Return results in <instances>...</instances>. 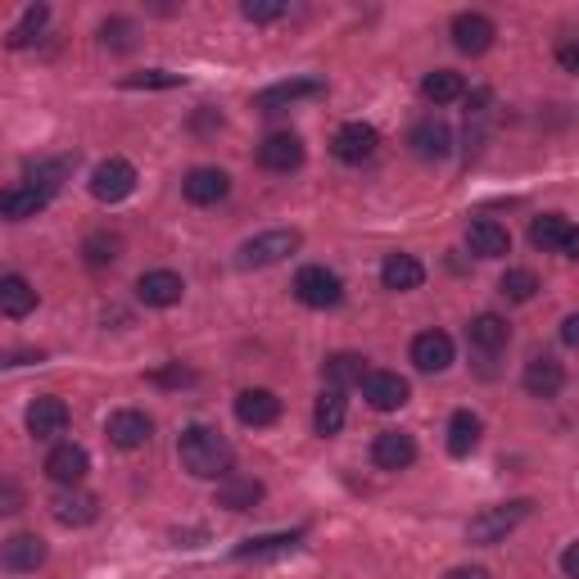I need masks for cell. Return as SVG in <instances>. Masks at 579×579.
I'll list each match as a JSON object with an SVG mask.
<instances>
[{
	"mask_svg": "<svg viewBox=\"0 0 579 579\" xmlns=\"http://www.w3.org/2000/svg\"><path fill=\"white\" fill-rule=\"evenodd\" d=\"M51 512H55V520L60 525H91L95 516H101V503H95L91 494H82V489H64V494H55V503H51Z\"/></svg>",
	"mask_w": 579,
	"mask_h": 579,
	"instance_id": "cell-26",
	"label": "cell"
},
{
	"mask_svg": "<svg viewBox=\"0 0 579 579\" xmlns=\"http://www.w3.org/2000/svg\"><path fill=\"white\" fill-rule=\"evenodd\" d=\"M45 204L41 190H32V186H10V190H0V218L6 222H23V218H36Z\"/></svg>",
	"mask_w": 579,
	"mask_h": 579,
	"instance_id": "cell-28",
	"label": "cell"
},
{
	"mask_svg": "<svg viewBox=\"0 0 579 579\" xmlns=\"http://www.w3.org/2000/svg\"><path fill=\"white\" fill-rule=\"evenodd\" d=\"M561 570H566V579H575V575H579V548H575V544L561 552Z\"/></svg>",
	"mask_w": 579,
	"mask_h": 579,
	"instance_id": "cell-46",
	"label": "cell"
},
{
	"mask_svg": "<svg viewBox=\"0 0 579 579\" xmlns=\"http://www.w3.org/2000/svg\"><path fill=\"white\" fill-rule=\"evenodd\" d=\"M498 290L512 299V304H529L539 295V276L529 272V267H512V272H503V281H498Z\"/></svg>",
	"mask_w": 579,
	"mask_h": 579,
	"instance_id": "cell-38",
	"label": "cell"
},
{
	"mask_svg": "<svg viewBox=\"0 0 579 579\" xmlns=\"http://www.w3.org/2000/svg\"><path fill=\"white\" fill-rule=\"evenodd\" d=\"M466 245H471V254H480V259H503V254H512V235H507L503 222L480 218V222H471V231H466Z\"/></svg>",
	"mask_w": 579,
	"mask_h": 579,
	"instance_id": "cell-24",
	"label": "cell"
},
{
	"mask_svg": "<svg viewBox=\"0 0 579 579\" xmlns=\"http://www.w3.org/2000/svg\"><path fill=\"white\" fill-rule=\"evenodd\" d=\"M408 145H412V155H417V159H425V164H440V159H449V155H453V131H449L440 118H421V123L412 127Z\"/></svg>",
	"mask_w": 579,
	"mask_h": 579,
	"instance_id": "cell-15",
	"label": "cell"
},
{
	"mask_svg": "<svg viewBox=\"0 0 579 579\" xmlns=\"http://www.w3.org/2000/svg\"><path fill=\"white\" fill-rule=\"evenodd\" d=\"M480 434H485V425H480V417L475 412H453L449 417V453L453 457H466V453H475V444H480Z\"/></svg>",
	"mask_w": 579,
	"mask_h": 579,
	"instance_id": "cell-34",
	"label": "cell"
},
{
	"mask_svg": "<svg viewBox=\"0 0 579 579\" xmlns=\"http://www.w3.org/2000/svg\"><path fill=\"white\" fill-rule=\"evenodd\" d=\"M317 95H326V82H317V77H295V82L267 86L254 105H259L263 114H281L285 105H295V101H317Z\"/></svg>",
	"mask_w": 579,
	"mask_h": 579,
	"instance_id": "cell-17",
	"label": "cell"
},
{
	"mask_svg": "<svg viewBox=\"0 0 579 579\" xmlns=\"http://www.w3.org/2000/svg\"><path fill=\"white\" fill-rule=\"evenodd\" d=\"M295 299L308 304V308H335V304L345 299V281L335 276V272H326L322 263H308L295 276Z\"/></svg>",
	"mask_w": 579,
	"mask_h": 579,
	"instance_id": "cell-4",
	"label": "cell"
},
{
	"mask_svg": "<svg viewBox=\"0 0 579 579\" xmlns=\"http://www.w3.org/2000/svg\"><path fill=\"white\" fill-rule=\"evenodd\" d=\"M561 345H570V349L579 345V317H575V313L561 322Z\"/></svg>",
	"mask_w": 579,
	"mask_h": 579,
	"instance_id": "cell-45",
	"label": "cell"
},
{
	"mask_svg": "<svg viewBox=\"0 0 579 579\" xmlns=\"http://www.w3.org/2000/svg\"><path fill=\"white\" fill-rule=\"evenodd\" d=\"M371 462L380 471H403V466L417 462V440L408 430H380L376 444H371Z\"/></svg>",
	"mask_w": 579,
	"mask_h": 579,
	"instance_id": "cell-13",
	"label": "cell"
},
{
	"mask_svg": "<svg viewBox=\"0 0 579 579\" xmlns=\"http://www.w3.org/2000/svg\"><path fill=\"white\" fill-rule=\"evenodd\" d=\"M181 276L177 272H168V267H159V272H145L140 281H136V299L145 304V308H172V304H181Z\"/></svg>",
	"mask_w": 579,
	"mask_h": 579,
	"instance_id": "cell-18",
	"label": "cell"
},
{
	"mask_svg": "<svg viewBox=\"0 0 579 579\" xmlns=\"http://www.w3.org/2000/svg\"><path fill=\"white\" fill-rule=\"evenodd\" d=\"M181 196H186L190 204H200V209L222 204V200L231 196V177H227L222 168H190L186 181H181Z\"/></svg>",
	"mask_w": 579,
	"mask_h": 579,
	"instance_id": "cell-9",
	"label": "cell"
},
{
	"mask_svg": "<svg viewBox=\"0 0 579 579\" xmlns=\"http://www.w3.org/2000/svg\"><path fill=\"white\" fill-rule=\"evenodd\" d=\"M105 434H109V444H114V449L131 453V449H145V444H150L155 421L145 417V412H136V408H123V412H114V417H109Z\"/></svg>",
	"mask_w": 579,
	"mask_h": 579,
	"instance_id": "cell-11",
	"label": "cell"
},
{
	"mask_svg": "<svg viewBox=\"0 0 579 579\" xmlns=\"http://www.w3.org/2000/svg\"><path fill=\"white\" fill-rule=\"evenodd\" d=\"M529 245L544 250V254L557 250V254L575 259V254H579V231L570 227V218H561V213H544V218L529 222Z\"/></svg>",
	"mask_w": 579,
	"mask_h": 579,
	"instance_id": "cell-6",
	"label": "cell"
},
{
	"mask_svg": "<svg viewBox=\"0 0 579 579\" xmlns=\"http://www.w3.org/2000/svg\"><path fill=\"white\" fill-rule=\"evenodd\" d=\"M150 380H155V385H190V380H196V371H186L181 362H172V367H164V371H155Z\"/></svg>",
	"mask_w": 579,
	"mask_h": 579,
	"instance_id": "cell-43",
	"label": "cell"
},
{
	"mask_svg": "<svg viewBox=\"0 0 579 579\" xmlns=\"http://www.w3.org/2000/svg\"><path fill=\"white\" fill-rule=\"evenodd\" d=\"M412 362H417V371H449L453 367V340L444 330H421L412 340Z\"/></svg>",
	"mask_w": 579,
	"mask_h": 579,
	"instance_id": "cell-23",
	"label": "cell"
},
{
	"mask_svg": "<svg viewBox=\"0 0 579 579\" xmlns=\"http://www.w3.org/2000/svg\"><path fill=\"white\" fill-rule=\"evenodd\" d=\"M263 503V485L254 475H227V485L218 489V507L227 512H250Z\"/></svg>",
	"mask_w": 579,
	"mask_h": 579,
	"instance_id": "cell-30",
	"label": "cell"
},
{
	"mask_svg": "<svg viewBox=\"0 0 579 579\" xmlns=\"http://www.w3.org/2000/svg\"><path fill=\"white\" fill-rule=\"evenodd\" d=\"M36 308V290L28 285V276L10 272V276H0V313L6 317H28Z\"/></svg>",
	"mask_w": 579,
	"mask_h": 579,
	"instance_id": "cell-32",
	"label": "cell"
},
{
	"mask_svg": "<svg viewBox=\"0 0 579 579\" xmlns=\"http://www.w3.org/2000/svg\"><path fill=\"white\" fill-rule=\"evenodd\" d=\"M380 281H385V290H417L421 281H425V267H421V259H412V254H390L380 263Z\"/></svg>",
	"mask_w": 579,
	"mask_h": 579,
	"instance_id": "cell-29",
	"label": "cell"
},
{
	"mask_svg": "<svg viewBox=\"0 0 579 579\" xmlns=\"http://www.w3.org/2000/svg\"><path fill=\"white\" fill-rule=\"evenodd\" d=\"M23 362H41V349H19V354H0V367H23Z\"/></svg>",
	"mask_w": 579,
	"mask_h": 579,
	"instance_id": "cell-44",
	"label": "cell"
},
{
	"mask_svg": "<svg viewBox=\"0 0 579 579\" xmlns=\"http://www.w3.org/2000/svg\"><path fill=\"white\" fill-rule=\"evenodd\" d=\"M326 385L330 390H345V385H362V376H367V358L362 354H335V358H326Z\"/></svg>",
	"mask_w": 579,
	"mask_h": 579,
	"instance_id": "cell-35",
	"label": "cell"
},
{
	"mask_svg": "<svg viewBox=\"0 0 579 579\" xmlns=\"http://www.w3.org/2000/svg\"><path fill=\"white\" fill-rule=\"evenodd\" d=\"M69 403L64 399H55V394H45V399H36L32 408H28V434L32 440H60V434L69 430Z\"/></svg>",
	"mask_w": 579,
	"mask_h": 579,
	"instance_id": "cell-14",
	"label": "cell"
},
{
	"mask_svg": "<svg viewBox=\"0 0 579 579\" xmlns=\"http://www.w3.org/2000/svg\"><path fill=\"white\" fill-rule=\"evenodd\" d=\"M494 36H498V28L485 14H457L453 19V45L462 55H485L494 45Z\"/></svg>",
	"mask_w": 579,
	"mask_h": 579,
	"instance_id": "cell-19",
	"label": "cell"
},
{
	"mask_svg": "<svg viewBox=\"0 0 579 579\" xmlns=\"http://www.w3.org/2000/svg\"><path fill=\"white\" fill-rule=\"evenodd\" d=\"M45 23H51V6H28L23 19H19L14 32H10V51H28L32 41H41Z\"/></svg>",
	"mask_w": 579,
	"mask_h": 579,
	"instance_id": "cell-36",
	"label": "cell"
},
{
	"mask_svg": "<svg viewBox=\"0 0 579 579\" xmlns=\"http://www.w3.org/2000/svg\"><path fill=\"white\" fill-rule=\"evenodd\" d=\"M466 340H471L475 354L494 358V354H503V349L512 345V326H507L498 313H480V317L466 326Z\"/></svg>",
	"mask_w": 579,
	"mask_h": 579,
	"instance_id": "cell-20",
	"label": "cell"
},
{
	"mask_svg": "<svg viewBox=\"0 0 579 579\" xmlns=\"http://www.w3.org/2000/svg\"><path fill=\"white\" fill-rule=\"evenodd\" d=\"M408 380L399 376V371H367L362 376V399L376 408V412H394V408H403L408 403Z\"/></svg>",
	"mask_w": 579,
	"mask_h": 579,
	"instance_id": "cell-10",
	"label": "cell"
},
{
	"mask_svg": "<svg viewBox=\"0 0 579 579\" xmlns=\"http://www.w3.org/2000/svg\"><path fill=\"white\" fill-rule=\"evenodd\" d=\"M276 417H281V399L272 390H240L235 394V421L240 425L263 430V425H276Z\"/></svg>",
	"mask_w": 579,
	"mask_h": 579,
	"instance_id": "cell-21",
	"label": "cell"
},
{
	"mask_svg": "<svg viewBox=\"0 0 579 579\" xmlns=\"http://www.w3.org/2000/svg\"><path fill=\"white\" fill-rule=\"evenodd\" d=\"M449 579H489V570L485 566H457Z\"/></svg>",
	"mask_w": 579,
	"mask_h": 579,
	"instance_id": "cell-48",
	"label": "cell"
},
{
	"mask_svg": "<svg viewBox=\"0 0 579 579\" xmlns=\"http://www.w3.org/2000/svg\"><path fill=\"white\" fill-rule=\"evenodd\" d=\"M45 557H51V548L36 535H10L0 544V570H10V575H32L36 566H45Z\"/></svg>",
	"mask_w": 579,
	"mask_h": 579,
	"instance_id": "cell-8",
	"label": "cell"
},
{
	"mask_svg": "<svg viewBox=\"0 0 579 579\" xmlns=\"http://www.w3.org/2000/svg\"><path fill=\"white\" fill-rule=\"evenodd\" d=\"M136 190V168L127 159H105V164H95L91 172V196L101 200V204H118L127 200Z\"/></svg>",
	"mask_w": 579,
	"mask_h": 579,
	"instance_id": "cell-5",
	"label": "cell"
},
{
	"mask_svg": "<svg viewBox=\"0 0 579 579\" xmlns=\"http://www.w3.org/2000/svg\"><path fill=\"white\" fill-rule=\"evenodd\" d=\"M177 457L181 466L196 475V480H218V475H231V444H227V434L213 430V425H190L181 430V440H177Z\"/></svg>",
	"mask_w": 579,
	"mask_h": 579,
	"instance_id": "cell-1",
	"label": "cell"
},
{
	"mask_svg": "<svg viewBox=\"0 0 579 579\" xmlns=\"http://www.w3.org/2000/svg\"><path fill=\"white\" fill-rule=\"evenodd\" d=\"M14 512H23V489L14 480H0V516H14Z\"/></svg>",
	"mask_w": 579,
	"mask_h": 579,
	"instance_id": "cell-42",
	"label": "cell"
},
{
	"mask_svg": "<svg viewBox=\"0 0 579 579\" xmlns=\"http://www.w3.org/2000/svg\"><path fill=\"white\" fill-rule=\"evenodd\" d=\"M118 254H123V240L109 235V231H95V235L82 240V259L91 267H109V263H118Z\"/></svg>",
	"mask_w": 579,
	"mask_h": 579,
	"instance_id": "cell-37",
	"label": "cell"
},
{
	"mask_svg": "<svg viewBox=\"0 0 579 579\" xmlns=\"http://www.w3.org/2000/svg\"><path fill=\"white\" fill-rule=\"evenodd\" d=\"M285 0H245L240 6V14H245L250 23H276V19H285Z\"/></svg>",
	"mask_w": 579,
	"mask_h": 579,
	"instance_id": "cell-40",
	"label": "cell"
},
{
	"mask_svg": "<svg viewBox=\"0 0 579 579\" xmlns=\"http://www.w3.org/2000/svg\"><path fill=\"white\" fill-rule=\"evenodd\" d=\"M525 390L535 394V399H557L566 390V367L557 358H529L525 362Z\"/></svg>",
	"mask_w": 579,
	"mask_h": 579,
	"instance_id": "cell-22",
	"label": "cell"
},
{
	"mask_svg": "<svg viewBox=\"0 0 579 579\" xmlns=\"http://www.w3.org/2000/svg\"><path fill=\"white\" fill-rule=\"evenodd\" d=\"M86 471H91V457H86L82 444H55L51 457H45V475H51L55 485H64V489H77L86 480Z\"/></svg>",
	"mask_w": 579,
	"mask_h": 579,
	"instance_id": "cell-12",
	"label": "cell"
},
{
	"mask_svg": "<svg viewBox=\"0 0 579 579\" xmlns=\"http://www.w3.org/2000/svg\"><path fill=\"white\" fill-rule=\"evenodd\" d=\"M330 150H335V159H340V164H367L380 150V136H376L371 123H345L340 131H335Z\"/></svg>",
	"mask_w": 579,
	"mask_h": 579,
	"instance_id": "cell-7",
	"label": "cell"
},
{
	"mask_svg": "<svg viewBox=\"0 0 579 579\" xmlns=\"http://www.w3.org/2000/svg\"><path fill=\"white\" fill-rule=\"evenodd\" d=\"M69 172H73V164L69 159H32L28 168H23V186H32V190H41V196L45 200H51L55 196V190L69 181Z\"/></svg>",
	"mask_w": 579,
	"mask_h": 579,
	"instance_id": "cell-27",
	"label": "cell"
},
{
	"mask_svg": "<svg viewBox=\"0 0 579 579\" xmlns=\"http://www.w3.org/2000/svg\"><path fill=\"white\" fill-rule=\"evenodd\" d=\"M123 86H131V91H145V86H181V77H177V73H164V69H150V73L123 77Z\"/></svg>",
	"mask_w": 579,
	"mask_h": 579,
	"instance_id": "cell-41",
	"label": "cell"
},
{
	"mask_svg": "<svg viewBox=\"0 0 579 579\" xmlns=\"http://www.w3.org/2000/svg\"><path fill=\"white\" fill-rule=\"evenodd\" d=\"M295 250H299V231L295 227H276V231H263V235L245 240L240 254H235V263L240 267H272V263L290 259Z\"/></svg>",
	"mask_w": 579,
	"mask_h": 579,
	"instance_id": "cell-3",
	"label": "cell"
},
{
	"mask_svg": "<svg viewBox=\"0 0 579 579\" xmlns=\"http://www.w3.org/2000/svg\"><path fill=\"white\" fill-rule=\"evenodd\" d=\"M345 417H349L345 390H322V399H317V408H313V430L322 434V440H330V434L345 430Z\"/></svg>",
	"mask_w": 579,
	"mask_h": 579,
	"instance_id": "cell-33",
	"label": "cell"
},
{
	"mask_svg": "<svg viewBox=\"0 0 579 579\" xmlns=\"http://www.w3.org/2000/svg\"><path fill=\"white\" fill-rule=\"evenodd\" d=\"M421 95L430 105H453V101H462V95H466V77L453 73V69H434V73L421 77Z\"/></svg>",
	"mask_w": 579,
	"mask_h": 579,
	"instance_id": "cell-31",
	"label": "cell"
},
{
	"mask_svg": "<svg viewBox=\"0 0 579 579\" xmlns=\"http://www.w3.org/2000/svg\"><path fill=\"white\" fill-rule=\"evenodd\" d=\"M304 539V529H290V535H259V539H245L235 548V561H267V557H281V552H295Z\"/></svg>",
	"mask_w": 579,
	"mask_h": 579,
	"instance_id": "cell-25",
	"label": "cell"
},
{
	"mask_svg": "<svg viewBox=\"0 0 579 579\" xmlns=\"http://www.w3.org/2000/svg\"><path fill=\"white\" fill-rule=\"evenodd\" d=\"M101 41L109 45V51H131V45H136V23L131 19H109L101 28Z\"/></svg>",
	"mask_w": 579,
	"mask_h": 579,
	"instance_id": "cell-39",
	"label": "cell"
},
{
	"mask_svg": "<svg viewBox=\"0 0 579 579\" xmlns=\"http://www.w3.org/2000/svg\"><path fill=\"white\" fill-rule=\"evenodd\" d=\"M557 60H561V69H566V73H575V69H579V51H575V45H561Z\"/></svg>",
	"mask_w": 579,
	"mask_h": 579,
	"instance_id": "cell-47",
	"label": "cell"
},
{
	"mask_svg": "<svg viewBox=\"0 0 579 579\" xmlns=\"http://www.w3.org/2000/svg\"><path fill=\"white\" fill-rule=\"evenodd\" d=\"M259 164L267 172H295L304 164V140L295 131H272L263 145H259Z\"/></svg>",
	"mask_w": 579,
	"mask_h": 579,
	"instance_id": "cell-16",
	"label": "cell"
},
{
	"mask_svg": "<svg viewBox=\"0 0 579 579\" xmlns=\"http://www.w3.org/2000/svg\"><path fill=\"white\" fill-rule=\"evenodd\" d=\"M529 516V498H512V503H498V507H485V512H475L471 525H466V539L480 544V548H494L503 544L512 529Z\"/></svg>",
	"mask_w": 579,
	"mask_h": 579,
	"instance_id": "cell-2",
	"label": "cell"
}]
</instances>
